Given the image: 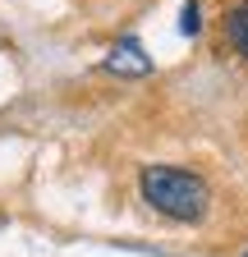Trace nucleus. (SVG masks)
I'll return each instance as SVG.
<instances>
[{
  "mask_svg": "<svg viewBox=\"0 0 248 257\" xmlns=\"http://www.w3.org/2000/svg\"><path fill=\"white\" fill-rule=\"evenodd\" d=\"M138 184H143L147 207L161 211L166 220L193 225V220H202L207 207H211V188H207V179L193 175V170H179V166H143Z\"/></svg>",
  "mask_w": 248,
  "mask_h": 257,
  "instance_id": "f257e3e1",
  "label": "nucleus"
},
{
  "mask_svg": "<svg viewBox=\"0 0 248 257\" xmlns=\"http://www.w3.org/2000/svg\"><path fill=\"white\" fill-rule=\"evenodd\" d=\"M225 42L248 60V0H239V5L225 14Z\"/></svg>",
  "mask_w": 248,
  "mask_h": 257,
  "instance_id": "7ed1b4c3",
  "label": "nucleus"
},
{
  "mask_svg": "<svg viewBox=\"0 0 248 257\" xmlns=\"http://www.w3.org/2000/svg\"><path fill=\"white\" fill-rule=\"evenodd\" d=\"M198 28H202V19H198V0H184V19H179V32H184V37H198Z\"/></svg>",
  "mask_w": 248,
  "mask_h": 257,
  "instance_id": "20e7f679",
  "label": "nucleus"
},
{
  "mask_svg": "<svg viewBox=\"0 0 248 257\" xmlns=\"http://www.w3.org/2000/svg\"><path fill=\"white\" fill-rule=\"evenodd\" d=\"M243 257H248V252H243Z\"/></svg>",
  "mask_w": 248,
  "mask_h": 257,
  "instance_id": "39448f33",
  "label": "nucleus"
},
{
  "mask_svg": "<svg viewBox=\"0 0 248 257\" xmlns=\"http://www.w3.org/2000/svg\"><path fill=\"white\" fill-rule=\"evenodd\" d=\"M106 69L124 74V78H143V74H152V60H147V51H143L138 37H119L110 46V55H106Z\"/></svg>",
  "mask_w": 248,
  "mask_h": 257,
  "instance_id": "f03ea898",
  "label": "nucleus"
}]
</instances>
